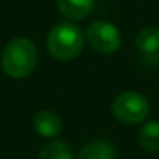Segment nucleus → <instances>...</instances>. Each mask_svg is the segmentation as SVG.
Here are the masks:
<instances>
[{
  "mask_svg": "<svg viewBox=\"0 0 159 159\" xmlns=\"http://www.w3.org/2000/svg\"><path fill=\"white\" fill-rule=\"evenodd\" d=\"M36 64L38 48L27 38L11 39L2 52V69L11 78H27L36 69Z\"/></svg>",
  "mask_w": 159,
  "mask_h": 159,
  "instance_id": "obj_1",
  "label": "nucleus"
},
{
  "mask_svg": "<svg viewBox=\"0 0 159 159\" xmlns=\"http://www.w3.org/2000/svg\"><path fill=\"white\" fill-rule=\"evenodd\" d=\"M84 33L72 22L56 24L47 38L48 53L58 61H70L83 52Z\"/></svg>",
  "mask_w": 159,
  "mask_h": 159,
  "instance_id": "obj_2",
  "label": "nucleus"
},
{
  "mask_svg": "<svg viewBox=\"0 0 159 159\" xmlns=\"http://www.w3.org/2000/svg\"><path fill=\"white\" fill-rule=\"evenodd\" d=\"M112 114L119 122L126 125L142 123L150 114V102L145 95L134 91L119 94L112 102Z\"/></svg>",
  "mask_w": 159,
  "mask_h": 159,
  "instance_id": "obj_3",
  "label": "nucleus"
},
{
  "mask_svg": "<svg viewBox=\"0 0 159 159\" xmlns=\"http://www.w3.org/2000/svg\"><path fill=\"white\" fill-rule=\"evenodd\" d=\"M86 39L89 45L102 55H112L122 45V34L119 28L108 20L92 22L86 30Z\"/></svg>",
  "mask_w": 159,
  "mask_h": 159,
  "instance_id": "obj_4",
  "label": "nucleus"
},
{
  "mask_svg": "<svg viewBox=\"0 0 159 159\" xmlns=\"http://www.w3.org/2000/svg\"><path fill=\"white\" fill-rule=\"evenodd\" d=\"M33 128L39 136L45 139H55L62 133V120L53 111H39L33 119Z\"/></svg>",
  "mask_w": 159,
  "mask_h": 159,
  "instance_id": "obj_5",
  "label": "nucleus"
},
{
  "mask_svg": "<svg viewBox=\"0 0 159 159\" xmlns=\"http://www.w3.org/2000/svg\"><path fill=\"white\" fill-rule=\"evenodd\" d=\"M95 0H56L59 13L70 20H81L89 16Z\"/></svg>",
  "mask_w": 159,
  "mask_h": 159,
  "instance_id": "obj_6",
  "label": "nucleus"
},
{
  "mask_svg": "<svg viewBox=\"0 0 159 159\" xmlns=\"http://www.w3.org/2000/svg\"><path fill=\"white\" fill-rule=\"evenodd\" d=\"M76 159H116V148L108 140H92L80 150Z\"/></svg>",
  "mask_w": 159,
  "mask_h": 159,
  "instance_id": "obj_7",
  "label": "nucleus"
},
{
  "mask_svg": "<svg viewBox=\"0 0 159 159\" xmlns=\"http://www.w3.org/2000/svg\"><path fill=\"white\" fill-rule=\"evenodd\" d=\"M136 48L143 56H154L159 52V28L145 27L136 36Z\"/></svg>",
  "mask_w": 159,
  "mask_h": 159,
  "instance_id": "obj_8",
  "label": "nucleus"
},
{
  "mask_svg": "<svg viewBox=\"0 0 159 159\" xmlns=\"http://www.w3.org/2000/svg\"><path fill=\"white\" fill-rule=\"evenodd\" d=\"M139 145L148 153L159 151V122L157 120H150L140 128Z\"/></svg>",
  "mask_w": 159,
  "mask_h": 159,
  "instance_id": "obj_9",
  "label": "nucleus"
},
{
  "mask_svg": "<svg viewBox=\"0 0 159 159\" xmlns=\"http://www.w3.org/2000/svg\"><path fill=\"white\" fill-rule=\"evenodd\" d=\"M38 159H73V153L66 142L52 140L42 147Z\"/></svg>",
  "mask_w": 159,
  "mask_h": 159,
  "instance_id": "obj_10",
  "label": "nucleus"
}]
</instances>
